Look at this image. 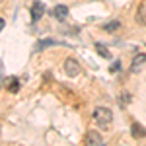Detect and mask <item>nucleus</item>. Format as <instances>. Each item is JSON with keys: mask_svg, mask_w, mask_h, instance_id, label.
Instances as JSON below:
<instances>
[{"mask_svg": "<svg viewBox=\"0 0 146 146\" xmlns=\"http://www.w3.org/2000/svg\"><path fill=\"white\" fill-rule=\"evenodd\" d=\"M84 144H90V146H94V144H103V136H101L98 131H90V133L86 135V138H84Z\"/></svg>", "mask_w": 146, "mask_h": 146, "instance_id": "39448f33", "label": "nucleus"}, {"mask_svg": "<svg viewBox=\"0 0 146 146\" xmlns=\"http://www.w3.org/2000/svg\"><path fill=\"white\" fill-rule=\"evenodd\" d=\"M53 16H55L56 20H60V22H62V20L68 16V8L64 6V4H58L55 10H53Z\"/></svg>", "mask_w": 146, "mask_h": 146, "instance_id": "0eeeda50", "label": "nucleus"}, {"mask_svg": "<svg viewBox=\"0 0 146 146\" xmlns=\"http://www.w3.org/2000/svg\"><path fill=\"white\" fill-rule=\"evenodd\" d=\"M117 27H119V22H111V23H105V25H103L105 31H115Z\"/></svg>", "mask_w": 146, "mask_h": 146, "instance_id": "9b49d317", "label": "nucleus"}, {"mask_svg": "<svg viewBox=\"0 0 146 146\" xmlns=\"http://www.w3.org/2000/svg\"><path fill=\"white\" fill-rule=\"evenodd\" d=\"M62 68H64L66 76H70V78H76V76L80 74V64H78L76 58H66L64 64H62Z\"/></svg>", "mask_w": 146, "mask_h": 146, "instance_id": "f03ea898", "label": "nucleus"}, {"mask_svg": "<svg viewBox=\"0 0 146 146\" xmlns=\"http://www.w3.org/2000/svg\"><path fill=\"white\" fill-rule=\"evenodd\" d=\"M136 22L138 23H144L146 25V2L138 8V14H136Z\"/></svg>", "mask_w": 146, "mask_h": 146, "instance_id": "9d476101", "label": "nucleus"}, {"mask_svg": "<svg viewBox=\"0 0 146 146\" xmlns=\"http://www.w3.org/2000/svg\"><path fill=\"white\" fill-rule=\"evenodd\" d=\"M146 64V55L144 53H138V55H135V58H133V62H131V72H140L142 70V66Z\"/></svg>", "mask_w": 146, "mask_h": 146, "instance_id": "7ed1b4c3", "label": "nucleus"}, {"mask_svg": "<svg viewBox=\"0 0 146 146\" xmlns=\"http://www.w3.org/2000/svg\"><path fill=\"white\" fill-rule=\"evenodd\" d=\"M18 88H20V84H18V82L14 80V84H10V92H16Z\"/></svg>", "mask_w": 146, "mask_h": 146, "instance_id": "ddd939ff", "label": "nucleus"}, {"mask_svg": "<svg viewBox=\"0 0 146 146\" xmlns=\"http://www.w3.org/2000/svg\"><path fill=\"white\" fill-rule=\"evenodd\" d=\"M109 70H111V72H119V70H121V62H119V60H115V62H113V66H109Z\"/></svg>", "mask_w": 146, "mask_h": 146, "instance_id": "f8f14e48", "label": "nucleus"}, {"mask_svg": "<svg viewBox=\"0 0 146 146\" xmlns=\"http://www.w3.org/2000/svg\"><path fill=\"white\" fill-rule=\"evenodd\" d=\"M0 4H2V0H0Z\"/></svg>", "mask_w": 146, "mask_h": 146, "instance_id": "2eb2a0df", "label": "nucleus"}, {"mask_svg": "<svg viewBox=\"0 0 146 146\" xmlns=\"http://www.w3.org/2000/svg\"><path fill=\"white\" fill-rule=\"evenodd\" d=\"M131 135L135 136V138H142V136H146V129L138 123H133L131 125Z\"/></svg>", "mask_w": 146, "mask_h": 146, "instance_id": "423d86ee", "label": "nucleus"}, {"mask_svg": "<svg viewBox=\"0 0 146 146\" xmlns=\"http://www.w3.org/2000/svg\"><path fill=\"white\" fill-rule=\"evenodd\" d=\"M96 51H98V55L103 56V58H111V53L107 51V47L103 45V43H96Z\"/></svg>", "mask_w": 146, "mask_h": 146, "instance_id": "6e6552de", "label": "nucleus"}, {"mask_svg": "<svg viewBox=\"0 0 146 146\" xmlns=\"http://www.w3.org/2000/svg\"><path fill=\"white\" fill-rule=\"evenodd\" d=\"M4 25H6V22H4V20L0 18V29H4Z\"/></svg>", "mask_w": 146, "mask_h": 146, "instance_id": "4468645a", "label": "nucleus"}, {"mask_svg": "<svg viewBox=\"0 0 146 146\" xmlns=\"http://www.w3.org/2000/svg\"><path fill=\"white\" fill-rule=\"evenodd\" d=\"M92 117H94V121L100 125V127H109L111 125V119H113L111 111L107 107H96L94 113H92Z\"/></svg>", "mask_w": 146, "mask_h": 146, "instance_id": "f257e3e1", "label": "nucleus"}, {"mask_svg": "<svg viewBox=\"0 0 146 146\" xmlns=\"http://www.w3.org/2000/svg\"><path fill=\"white\" fill-rule=\"evenodd\" d=\"M43 14H45V4L43 2H33V6H31V20L39 22L43 18Z\"/></svg>", "mask_w": 146, "mask_h": 146, "instance_id": "20e7f679", "label": "nucleus"}, {"mask_svg": "<svg viewBox=\"0 0 146 146\" xmlns=\"http://www.w3.org/2000/svg\"><path fill=\"white\" fill-rule=\"evenodd\" d=\"M53 45H58V43L53 41V39H43V41H39V43L35 45V51H43L45 47H53Z\"/></svg>", "mask_w": 146, "mask_h": 146, "instance_id": "1a4fd4ad", "label": "nucleus"}]
</instances>
